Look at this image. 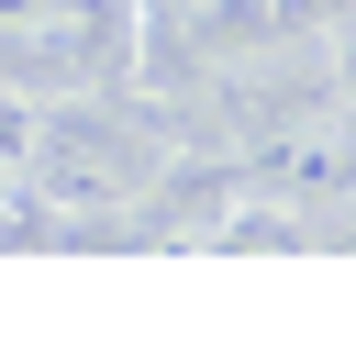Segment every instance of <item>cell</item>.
I'll use <instances>...</instances> for the list:
<instances>
[{
  "mask_svg": "<svg viewBox=\"0 0 356 356\" xmlns=\"http://www.w3.org/2000/svg\"><path fill=\"white\" fill-rule=\"evenodd\" d=\"M145 178H156V167H145V134H134L122 111H100V89H78V100H56V122H33L22 189H33L44 211H122Z\"/></svg>",
  "mask_w": 356,
  "mask_h": 356,
  "instance_id": "cell-2",
  "label": "cell"
},
{
  "mask_svg": "<svg viewBox=\"0 0 356 356\" xmlns=\"http://www.w3.org/2000/svg\"><path fill=\"white\" fill-rule=\"evenodd\" d=\"M22 156H33V100H22V89H0V211L22 200Z\"/></svg>",
  "mask_w": 356,
  "mask_h": 356,
  "instance_id": "cell-4",
  "label": "cell"
},
{
  "mask_svg": "<svg viewBox=\"0 0 356 356\" xmlns=\"http://www.w3.org/2000/svg\"><path fill=\"white\" fill-rule=\"evenodd\" d=\"M134 44H145L134 0H0V89H22L33 111L134 78Z\"/></svg>",
  "mask_w": 356,
  "mask_h": 356,
  "instance_id": "cell-1",
  "label": "cell"
},
{
  "mask_svg": "<svg viewBox=\"0 0 356 356\" xmlns=\"http://www.w3.org/2000/svg\"><path fill=\"white\" fill-rule=\"evenodd\" d=\"M245 189H267L278 211H345L356 200V122L345 111H300V122H278V134H256V167H245Z\"/></svg>",
  "mask_w": 356,
  "mask_h": 356,
  "instance_id": "cell-3",
  "label": "cell"
}]
</instances>
